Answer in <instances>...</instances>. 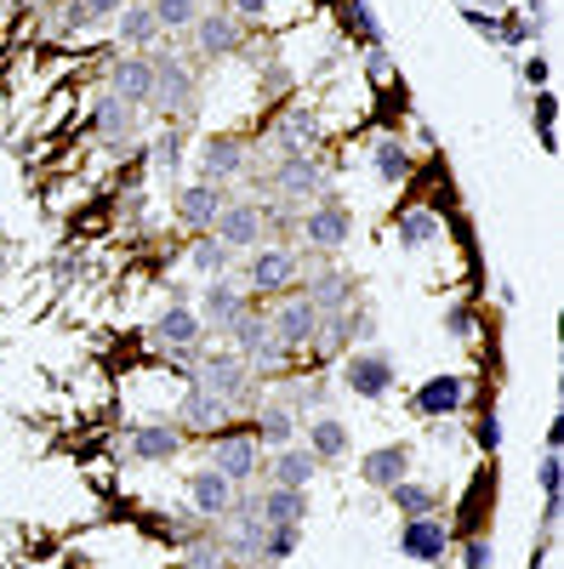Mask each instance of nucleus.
Segmentation results:
<instances>
[{"mask_svg": "<svg viewBox=\"0 0 564 569\" xmlns=\"http://www.w3.org/2000/svg\"><path fill=\"white\" fill-rule=\"evenodd\" d=\"M195 388L217 393L228 410H246L257 399V370L240 359V353H200L195 365Z\"/></svg>", "mask_w": 564, "mask_h": 569, "instance_id": "nucleus-1", "label": "nucleus"}, {"mask_svg": "<svg viewBox=\"0 0 564 569\" xmlns=\"http://www.w3.org/2000/svg\"><path fill=\"white\" fill-rule=\"evenodd\" d=\"M268 188H274V200H286V206H303V211H308L314 200L332 194V171H325L314 154H279Z\"/></svg>", "mask_w": 564, "mask_h": 569, "instance_id": "nucleus-2", "label": "nucleus"}, {"mask_svg": "<svg viewBox=\"0 0 564 569\" xmlns=\"http://www.w3.org/2000/svg\"><path fill=\"white\" fill-rule=\"evenodd\" d=\"M297 233H303V251H325V257H332V251H343L354 240V211L325 194V200H314L297 217Z\"/></svg>", "mask_w": 564, "mask_h": 569, "instance_id": "nucleus-3", "label": "nucleus"}, {"mask_svg": "<svg viewBox=\"0 0 564 569\" xmlns=\"http://www.w3.org/2000/svg\"><path fill=\"white\" fill-rule=\"evenodd\" d=\"M297 279H303V257L291 246H257L246 257V291L257 297H286L297 291Z\"/></svg>", "mask_w": 564, "mask_h": 569, "instance_id": "nucleus-4", "label": "nucleus"}, {"mask_svg": "<svg viewBox=\"0 0 564 569\" xmlns=\"http://www.w3.org/2000/svg\"><path fill=\"white\" fill-rule=\"evenodd\" d=\"M228 337H234V353H240L251 370H279V365L291 359L286 348H279L268 313H257V308H246L240 319H234V325H228Z\"/></svg>", "mask_w": 564, "mask_h": 569, "instance_id": "nucleus-5", "label": "nucleus"}, {"mask_svg": "<svg viewBox=\"0 0 564 569\" xmlns=\"http://www.w3.org/2000/svg\"><path fill=\"white\" fill-rule=\"evenodd\" d=\"M211 233L228 251H257L268 240V206L263 200H228L211 222Z\"/></svg>", "mask_w": 564, "mask_h": 569, "instance_id": "nucleus-6", "label": "nucleus"}, {"mask_svg": "<svg viewBox=\"0 0 564 569\" xmlns=\"http://www.w3.org/2000/svg\"><path fill=\"white\" fill-rule=\"evenodd\" d=\"M206 467H217L234 490H246L263 472V445L251 439V427H246V433H211V461Z\"/></svg>", "mask_w": 564, "mask_h": 569, "instance_id": "nucleus-7", "label": "nucleus"}, {"mask_svg": "<svg viewBox=\"0 0 564 569\" xmlns=\"http://www.w3.org/2000/svg\"><path fill=\"white\" fill-rule=\"evenodd\" d=\"M268 325L286 353H308L314 348V330H319V308L303 297V291H286L274 308H268Z\"/></svg>", "mask_w": 564, "mask_h": 569, "instance_id": "nucleus-8", "label": "nucleus"}, {"mask_svg": "<svg viewBox=\"0 0 564 569\" xmlns=\"http://www.w3.org/2000/svg\"><path fill=\"white\" fill-rule=\"evenodd\" d=\"M149 63H155V98L149 103L177 109V114H188L200 103V80H195V69H188L177 52H149Z\"/></svg>", "mask_w": 564, "mask_h": 569, "instance_id": "nucleus-9", "label": "nucleus"}, {"mask_svg": "<svg viewBox=\"0 0 564 569\" xmlns=\"http://www.w3.org/2000/svg\"><path fill=\"white\" fill-rule=\"evenodd\" d=\"M188 34H195V52H200L206 63H222V58H234V52H246V23L234 18V12H222V7H206L200 23L188 29Z\"/></svg>", "mask_w": 564, "mask_h": 569, "instance_id": "nucleus-10", "label": "nucleus"}, {"mask_svg": "<svg viewBox=\"0 0 564 569\" xmlns=\"http://www.w3.org/2000/svg\"><path fill=\"white\" fill-rule=\"evenodd\" d=\"M394 382H399L394 359H388V353H376V348L348 353V365H343V388H348L354 399H388Z\"/></svg>", "mask_w": 564, "mask_h": 569, "instance_id": "nucleus-11", "label": "nucleus"}, {"mask_svg": "<svg viewBox=\"0 0 564 569\" xmlns=\"http://www.w3.org/2000/svg\"><path fill=\"white\" fill-rule=\"evenodd\" d=\"M109 98H120L131 109H149V98H155V63H149V52H120L109 63Z\"/></svg>", "mask_w": 564, "mask_h": 569, "instance_id": "nucleus-12", "label": "nucleus"}, {"mask_svg": "<svg viewBox=\"0 0 564 569\" xmlns=\"http://www.w3.org/2000/svg\"><path fill=\"white\" fill-rule=\"evenodd\" d=\"M251 171V149L240 137H211L206 149H200V182H234V177H246Z\"/></svg>", "mask_w": 564, "mask_h": 569, "instance_id": "nucleus-13", "label": "nucleus"}, {"mask_svg": "<svg viewBox=\"0 0 564 569\" xmlns=\"http://www.w3.org/2000/svg\"><path fill=\"white\" fill-rule=\"evenodd\" d=\"M399 552L416 558V563H445L451 552V530L439 525V518H405V530H399Z\"/></svg>", "mask_w": 564, "mask_h": 569, "instance_id": "nucleus-14", "label": "nucleus"}, {"mask_svg": "<svg viewBox=\"0 0 564 569\" xmlns=\"http://www.w3.org/2000/svg\"><path fill=\"white\" fill-rule=\"evenodd\" d=\"M234 496L240 490H234L217 467H200L195 479H188V501H195V512L206 518V525H222V518L234 512Z\"/></svg>", "mask_w": 564, "mask_h": 569, "instance_id": "nucleus-15", "label": "nucleus"}, {"mask_svg": "<svg viewBox=\"0 0 564 569\" xmlns=\"http://www.w3.org/2000/svg\"><path fill=\"white\" fill-rule=\"evenodd\" d=\"M222 206H228V194H222L217 182H188V188H177V222L195 228V233H211V222H217Z\"/></svg>", "mask_w": 564, "mask_h": 569, "instance_id": "nucleus-16", "label": "nucleus"}, {"mask_svg": "<svg viewBox=\"0 0 564 569\" xmlns=\"http://www.w3.org/2000/svg\"><path fill=\"white\" fill-rule=\"evenodd\" d=\"M177 450H182V427H171V421H144V427H131V439H126V456L144 461V467L171 461Z\"/></svg>", "mask_w": 564, "mask_h": 569, "instance_id": "nucleus-17", "label": "nucleus"}, {"mask_svg": "<svg viewBox=\"0 0 564 569\" xmlns=\"http://www.w3.org/2000/svg\"><path fill=\"white\" fill-rule=\"evenodd\" d=\"M251 308V297H246V284H228V279H206V291H200V325L206 330H228L234 319H240Z\"/></svg>", "mask_w": 564, "mask_h": 569, "instance_id": "nucleus-18", "label": "nucleus"}, {"mask_svg": "<svg viewBox=\"0 0 564 569\" xmlns=\"http://www.w3.org/2000/svg\"><path fill=\"white\" fill-rule=\"evenodd\" d=\"M467 405V382L462 376H428V382L416 388V416L422 421H445Z\"/></svg>", "mask_w": 564, "mask_h": 569, "instance_id": "nucleus-19", "label": "nucleus"}, {"mask_svg": "<svg viewBox=\"0 0 564 569\" xmlns=\"http://www.w3.org/2000/svg\"><path fill=\"white\" fill-rule=\"evenodd\" d=\"M354 291H359V279H354V273H343V268H325V273H314V279L303 284V297L319 308V319H325V313L354 308Z\"/></svg>", "mask_w": 564, "mask_h": 569, "instance_id": "nucleus-20", "label": "nucleus"}, {"mask_svg": "<svg viewBox=\"0 0 564 569\" xmlns=\"http://www.w3.org/2000/svg\"><path fill=\"white\" fill-rule=\"evenodd\" d=\"M359 479L370 490H394L399 479H410V445H383L359 461Z\"/></svg>", "mask_w": 564, "mask_h": 569, "instance_id": "nucleus-21", "label": "nucleus"}, {"mask_svg": "<svg viewBox=\"0 0 564 569\" xmlns=\"http://www.w3.org/2000/svg\"><path fill=\"white\" fill-rule=\"evenodd\" d=\"M314 131H319V120H314V109L308 103H291L286 114L274 120V131H268V142L279 154H308V142H314Z\"/></svg>", "mask_w": 564, "mask_h": 569, "instance_id": "nucleus-22", "label": "nucleus"}, {"mask_svg": "<svg viewBox=\"0 0 564 569\" xmlns=\"http://www.w3.org/2000/svg\"><path fill=\"white\" fill-rule=\"evenodd\" d=\"M115 34L126 52H149V46L160 40V23H155V7H144V0H126V7L115 12Z\"/></svg>", "mask_w": 564, "mask_h": 569, "instance_id": "nucleus-23", "label": "nucleus"}, {"mask_svg": "<svg viewBox=\"0 0 564 569\" xmlns=\"http://www.w3.org/2000/svg\"><path fill=\"white\" fill-rule=\"evenodd\" d=\"M297 427H303V416L291 405H263L257 421H251V439L263 450H286V445H297Z\"/></svg>", "mask_w": 564, "mask_h": 569, "instance_id": "nucleus-24", "label": "nucleus"}, {"mask_svg": "<svg viewBox=\"0 0 564 569\" xmlns=\"http://www.w3.org/2000/svg\"><path fill=\"white\" fill-rule=\"evenodd\" d=\"M155 342H160V348H206V325H200V313H188V308L177 302V308H166V313L155 319Z\"/></svg>", "mask_w": 564, "mask_h": 569, "instance_id": "nucleus-25", "label": "nucleus"}, {"mask_svg": "<svg viewBox=\"0 0 564 569\" xmlns=\"http://www.w3.org/2000/svg\"><path fill=\"white\" fill-rule=\"evenodd\" d=\"M314 472H319V461L308 456V445H286V450H274V461H268V479L286 485V490H308Z\"/></svg>", "mask_w": 564, "mask_h": 569, "instance_id": "nucleus-26", "label": "nucleus"}, {"mask_svg": "<svg viewBox=\"0 0 564 569\" xmlns=\"http://www.w3.org/2000/svg\"><path fill=\"white\" fill-rule=\"evenodd\" d=\"M257 518H263V525H303V518H308V490L268 485V490L257 496Z\"/></svg>", "mask_w": 564, "mask_h": 569, "instance_id": "nucleus-27", "label": "nucleus"}, {"mask_svg": "<svg viewBox=\"0 0 564 569\" xmlns=\"http://www.w3.org/2000/svg\"><path fill=\"white\" fill-rule=\"evenodd\" d=\"M228 416H234V410H228L217 393H206V388H188V399L177 405V421H182V427H200V433H222Z\"/></svg>", "mask_w": 564, "mask_h": 569, "instance_id": "nucleus-28", "label": "nucleus"}, {"mask_svg": "<svg viewBox=\"0 0 564 569\" xmlns=\"http://www.w3.org/2000/svg\"><path fill=\"white\" fill-rule=\"evenodd\" d=\"M308 427V456L314 461H337V456H348V421H337V416H314V421H303Z\"/></svg>", "mask_w": 564, "mask_h": 569, "instance_id": "nucleus-29", "label": "nucleus"}, {"mask_svg": "<svg viewBox=\"0 0 564 569\" xmlns=\"http://www.w3.org/2000/svg\"><path fill=\"white\" fill-rule=\"evenodd\" d=\"M91 131H98L103 142H131V131H137V109L120 103V98H103L98 109H91Z\"/></svg>", "mask_w": 564, "mask_h": 569, "instance_id": "nucleus-30", "label": "nucleus"}, {"mask_svg": "<svg viewBox=\"0 0 564 569\" xmlns=\"http://www.w3.org/2000/svg\"><path fill=\"white\" fill-rule=\"evenodd\" d=\"M155 7V23H160V34H188L200 23V12H206V0H149Z\"/></svg>", "mask_w": 564, "mask_h": 569, "instance_id": "nucleus-31", "label": "nucleus"}, {"mask_svg": "<svg viewBox=\"0 0 564 569\" xmlns=\"http://www.w3.org/2000/svg\"><path fill=\"white\" fill-rule=\"evenodd\" d=\"M234 257H240V251H228V246L217 240V233H200V240H195V251H188V262H195L206 279H228Z\"/></svg>", "mask_w": 564, "mask_h": 569, "instance_id": "nucleus-32", "label": "nucleus"}, {"mask_svg": "<svg viewBox=\"0 0 564 569\" xmlns=\"http://www.w3.org/2000/svg\"><path fill=\"white\" fill-rule=\"evenodd\" d=\"M370 166H376V177H383V182H405V171H410L405 142L399 137H376L370 142Z\"/></svg>", "mask_w": 564, "mask_h": 569, "instance_id": "nucleus-33", "label": "nucleus"}, {"mask_svg": "<svg viewBox=\"0 0 564 569\" xmlns=\"http://www.w3.org/2000/svg\"><path fill=\"white\" fill-rule=\"evenodd\" d=\"M388 501L405 512V518H428L434 507H439V490H428V485H416V479H399L394 490H388Z\"/></svg>", "mask_w": 564, "mask_h": 569, "instance_id": "nucleus-34", "label": "nucleus"}, {"mask_svg": "<svg viewBox=\"0 0 564 569\" xmlns=\"http://www.w3.org/2000/svg\"><path fill=\"white\" fill-rule=\"evenodd\" d=\"M303 541V525H263V541H257V563H279L291 558Z\"/></svg>", "mask_w": 564, "mask_h": 569, "instance_id": "nucleus-35", "label": "nucleus"}, {"mask_svg": "<svg viewBox=\"0 0 564 569\" xmlns=\"http://www.w3.org/2000/svg\"><path fill=\"white\" fill-rule=\"evenodd\" d=\"M439 228H445V222H439L434 211H405V217H399V240H405V246H434Z\"/></svg>", "mask_w": 564, "mask_h": 569, "instance_id": "nucleus-36", "label": "nucleus"}, {"mask_svg": "<svg viewBox=\"0 0 564 569\" xmlns=\"http://www.w3.org/2000/svg\"><path fill=\"white\" fill-rule=\"evenodd\" d=\"M182 171V131H160L155 137V177H177Z\"/></svg>", "mask_w": 564, "mask_h": 569, "instance_id": "nucleus-37", "label": "nucleus"}, {"mask_svg": "<svg viewBox=\"0 0 564 569\" xmlns=\"http://www.w3.org/2000/svg\"><path fill=\"white\" fill-rule=\"evenodd\" d=\"M69 7H75L86 23H103V18H115V12L126 7V0H69Z\"/></svg>", "mask_w": 564, "mask_h": 569, "instance_id": "nucleus-38", "label": "nucleus"}, {"mask_svg": "<svg viewBox=\"0 0 564 569\" xmlns=\"http://www.w3.org/2000/svg\"><path fill=\"white\" fill-rule=\"evenodd\" d=\"M222 12H234V18H240V23L251 29V23H263V12H268V0H222Z\"/></svg>", "mask_w": 564, "mask_h": 569, "instance_id": "nucleus-39", "label": "nucleus"}, {"mask_svg": "<svg viewBox=\"0 0 564 569\" xmlns=\"http://www.w3.org/2000/svg\"><path fill=\"white\" fill-rule=\"evenodd\" d=\"M182 569H234V563H222V547H195L182 558Z\"/></svg>", "mask_w": 564, "mask_h": 569, "instance_id": "nucleus-40", "label": "nucleus"}, {"mask_svg": "<svg viewBox=\"0 0 564 569\" xmlns=\"http://www.w3.org/2000/svg\"><path fill=\"white\" fill-rule=\"evenodd\" d=\"M462 569H491V541H467L462 547Z\"/></svg>", "mask_w": 564, "mask_h": 569, "instance_id": "nucleus-41", "label": "nucleus"}, {"mask_svg": "<svg viewBox=\"0 0 564 569\" xmlns=\"http://www.w3.org/2000/svg\"><path fill=\"white\" fill-rule=\"evenodd\" d=\"M531 7H542V0H531Z\"/></svg>", "mask_w": 564, "mask_h": 569, "instance_id": "nucleus-42", "label": "nucleus"}, {"mask_svg": "<svg viewBox=\"0 0 564 569\" xmlns=\"http://www.w3.org/2000/svg\"><path fill=\"white\" fill-rule=\"evenodd\" d=\"M144 7H149V0H144Z\"/></svg>", "mask_w": 564, "mask_h": 569, "instance_id": "nucleus-43", "label": "nucleus"}]
</instances>
